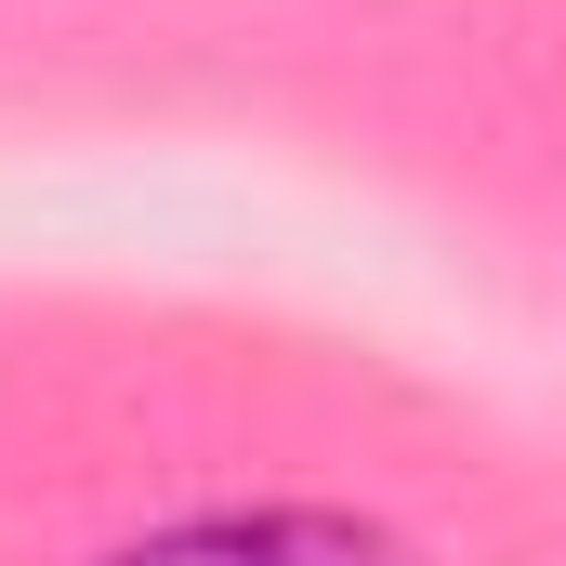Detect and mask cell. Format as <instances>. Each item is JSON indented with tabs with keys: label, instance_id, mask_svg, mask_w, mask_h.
<instances>
[{
	"label": "cell",
	"instance_id": "cell-1",
	"mask_svg": "<svg viewBox=\"0 0 566 566\" xmlns=\"http://www.w3.org/2000/svg\"><path fill=\"white\" fill-rule=\"evenodd\" d=\"M106 566H422V554L343 501H238V514H171V527L119 541Z\"/></svg>",
	"mask_w": 566,
	"mask_h": 566
}]
</instances>
